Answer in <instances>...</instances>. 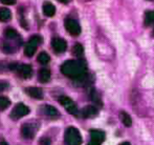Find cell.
<instances>
[{
    "label": "cell",
    "instance_id": "1",
    "mask_svg": "<svg viewBox=\"0 0 154 145\" xmlns=\"http://www.w3.org/2000/svg\"><path fill=\"white\" fill-rule=\"evenodd\" d=\"M86 63L81 60H68L61 65L63 75L72 79H82L86 75Z\"/></svg>",
    "mask_w": 154,
    "mask_h": 145
},
{
    "label": "cell",
    "instance_id": "2",
    "mask_svg": "<svg viewBox=\"0 0 154 145\" xmlns=\"http://www.w3.org/2000/svg\"><path fill=\"white\" fill-rule=\"evenodd\" d=\"M64 141L66 145H81L82 144V136L80 131L75 127H68L65 131Z\"/></svg>",
    "mask_w": 154,
    "mask_h": 145
},
{
    "label": "cell",
    "instance_id": "3",
    "mask_svg": "<svg viewBox=\"0 0 154 145\" xmlns=\"http://www.w3.org/2000/svg\"><path fill=\"white\" fill-rule=\"evenodd\" d=\"M41 42V37L39 36H34L29 39V41L27 42V44L25 45L24 49V53L27 57H32L35 53H36V49L38 44Z\"/></svg>",
    "mask_w": 154,
    "mask_h": 145
},
{
    "label": "cell",
    "instance_id": "4",
    "mask_svg": "<svg viewBox=\"0 0 154 145\" xmlns=\"http://www.w3.org/2000/svg\"><path fill=\"white\" fill-rule=\"evenodd\" d=\"M29 114V107L23 104V103H18V104L13 109L12 112H11V117H12V119H20Z\"/></svg>",
    "mask_w": 154,
    "mask_h": 145
},
{
    "label": "cell",
    "instance_id": "5",
    "mask_svg": "<svg viewBox=\"0 0 154 145\" xmlns=\"http://www.w3.org/2000/svg\"><path fill=\"white\" fill-rule=\"evenodd\" d=\"M65 29L72 36H79L80 33H81V27L75 19H66L65 20Z\"/></svg>",
    "mask_w": 154,
    "mask_h": 145
},
{
    "label": "cell",
    "instance_id": "6",
    "mask_svg": "<svg viewBox=\"0 0 154 145\" xmlns=\"http://www.w3.org/2000/svg\"><path fill=\"white\" fill-rule=\"evenodd\" d=\"M59 102L61 103V105L64 107L69 114H72V115H75L78 112V109H77V105L75 103L71 100L69 97H66V96H62L60 97L59 99Z\"/></svg>",
    "mask_w": 154,
    "mask_h": 145
},
{
    "label": "cell",
    "instance_id": "7",
    "mask_svg": "<svg viewBox=\"0 0 154 145\" xmlns=\"http://www.w3.org/2000/svg\"><path fill=\"white\" fill-rule=\"evenodd\" d=\"M105 140V133L97 129L90 131V142L88 145H101Z\"/></svg>",
    "mask_w": 154,
    "mask_h": 145
},
{
    "label": "cell",
    "instance_id": "8",
    "mask_svg": "<svg viewBox=\"0 0 154 145\" xmlns=\"http://www.w3.org/2000/svg\"><path fill=\"white\" fill-rule=\"evenodd\" d=\"M37 133V126L35 124H23L21 126V136L25 139H32Z\"/></svg>",
    "mask_w": 154,
    "mask_h": 145
},
{
    "label": "cell",
    "instance_id": "9",
    "mask_svg": "<svg viewBox=\"0 0 154 145\" xmlns=\"http://www.w3.org/2000/svg\"><path fill=\"white\" fill-rule=\"evenodd\" d=\"M51 46L56 53H64L67 49V43L61 38H54L51 40Z\"/></svg>",
    "mask_w": 154,
    "mask_h": 145
},
{
    "label": "cell",
    "instance_id": "10",
    "mask_svg": "<svg viewBox=\"0 0 154 145\" xmlns=\"http://www.w3.org/2000/svg\"><path fill=\"white\" fill-rule=\"evenodd\" d=\"M17 71H18L19 75H20L22 78H25V79H27V78H31L32 75V66L29 65V64H22V65L18 66Z\"/></svg>",
    "mask_w": 154,
    "mask_h": 145
},
{
    "label": "cell",
    "instance_id": "11",
    "mask_svg": "<svg viewBox=\"0 0 154 145\" xmlns=\"http://www.w3.org/2000/svg\"><path fill=\"white\" fill-rule=\"evenodd\" d=\"M97 115V109L93 105H88V106L84 107L82 110V116L84 118H93Z\"/></svg>",
    "mask_w": 154,
    "mask_h": 145
},
{
    "label": "cell",
    "instance_id": "12",
    "mask_svg": "<svg viewBox=\"0 0 154 145\" xmlns=\"http://www.w3.org/2000/svg\"><path fill=\"white\" fill-rule=\"evenodd\" d=\"M26 93L29 96L32 97L35 99H42L43 98V92L41 88L38 87H27Z\"/></svg>",
    "mask_w": 154,
    "mask_h": 145
},
{
    "label": "cell",
    "instance_id": "13",
    "mask_svg": "<svg viewBox=\"0 0 154 145\" xmlns=\"http://www.w3.org/2000/svg\"><path fill=\"white\" fill-rule=\"evenodd\" d=\"M43 13L45 16L47 17H53L56 14V8L53 3L51 2H44L43 4Z\"/></svg>",
    "mask_w": 154,
    "mask_h": 145
},
{
    "label": "cell",
    "instance_id": "14",
    "mask_svg": "<svg viewBox=\"0 0 154 145\" xmlns=\"http://www.w3.org/2000/svg\"><path fill=\"white\" fill-rule=\"evenodd\" d=\"M51 79V72L47 68H42L39 71V81L42 83H46Z\"/></svg>",
    "mask_w": 154,
    "mask_h": 145
},
{
    "label": "cell",
    "instance_id": "15",
    "mask_svg": "<svg viewBox=\"0 0 154 145\" xmlns=\"http://www.w3.org/2000/svg\"><path fill=\"white\" fill-rule=\"evenodd\" d=\"M12 18V13L8 8H0V21L1 22H8Z\"/></svg>",
    "mask_w": 154,
    "mask_h": 145
},
{
    "label": "cell",
    "instance_id": "16",
    "mask_svg": "<svg viewBox=\"0 0 154 145\" xmlns=\"http://www.w3.org/2000/svg\"><path fill=\"white\" fill-rule=\"evenodd\" d=\"M120 117H121V120H122L123 124L125 125V126H127V127L131 126V125H132V119H131V117L127 114V112H121Z\"/></svg>",
    "mask_w": 154,
    "mask_h": 145
},
{
    "label": "cell",
    "instance_id": "17",
    "mask_svg": "<svg viewBox=\"0 0 154 145\" xmlns=\"http://www.w3.org/2000/svg\"><path fill=\"white\" fill-rule=\"evenodd\" d=\"M44 112L49 117H58L59 116V112L56 107L51 106V105H45L44 106Z\"/></svg>",
    "mask_w": 154,
    "mask_h": 145
},
{
    "label": "cell",
    "instance_id": "18",
    "mask_svg": "<svg viewBox=\"0 0 154 145\" xmlns=\"http://www.w3.org/2000/svg\"><path fill=\"white\" fill-rule=\"evenodd\" d=\"M4 36L8 39H10V40H15V39L19 38V34L14 29H6L4 31Z\"/></svg>",
    "mask_w": 154,
    "mask_h": 145
},
{
    "label": "cell",
    "instance_id": "19",
    "mask_svg": "<svg viewBox=\"0 0 154 145\" xmlns=\"http://www.w3.org/2000/svg\"><path fill=\"white\" fill-rule=\"evenodd\" d=\"M154 22V12L153 11H148L145 13V24L150 25Z\"/></svg>",
    "mask_w": 154,
    "mask_h": 145
},
{
    "label": "cell",
    "instance_id": "20",
    "mask_svg": "<svg viewBox=\"0 0 154 145\" xmlns=\"http://www.w3.org/2000/svg\"><path fill=\"white\" fill-rule=\"evenodd\" d=\"M51 60V57L48 56V54H46L45 52H42V53L39 54L38 56V61L40 62L41 64H47Z\"/></svg>",
    "mask_w": 154,
    "mask_h": 145
},
{
    "label": "cell",
    "instance_id": "21",
    "mask_svg": "<svg viewBox=\"0 0 154 145\" xmlns=\"http://www.w3.org/2000/svg\"><path fill=\"white\" fill-rule=\"evenodd\" d=\"M72 53H73V55H75L77 57H81L82 55H83V53H84V49H83V46H82L81 44H75V46H73V49H72Z\"/></svg>",
    "mask_w": 154,
    "mask_h": 145
},
{
    "label": "cell",
    "instance_id": "22",
    "mask_svg": "<svg viewBox=\"0 0 154 145\" xmlns=\"http://www.w3.org/2000/svg\"><path fill=\"white\" fill-rule=\"evenodd\" d=\"M11 105V101L5 97H0V110L6 109Z\"/></svg>",
    "mask_w": 154,
    "mask_h": 145
},
{
    "label": "cell",
    "instance_id": "23",
    "mask_svg": "<svg viewBox=\"0 0 154 145\" xmlns=\"http://www.w3.org/2000/svg\"><path fill=\"white\" fill-rule=\"evenodd\" d=\"M91 97H92V100L94 101L97 104H100L102 105V102H101V98L97 95V92L95 90H92V94H91Z\"/></svg>",
    "mask_w": 154,
    "mask_h": 145
},
{
    "label": "cell",
    "instance_id": "24",
    "mask_svg": "<svg viewBox=\"0 0 154 145\" xmlns=\"http://www.w3.org/2000/svg\"><path fill=\"white\" fill-rule=\"evenodd\" d=\"M51 140L49 138H41L40 141H39V144L40 145H51Z\"/></svg>",
    "mask_w": 154,
    "mask_h": 145
},
{
    "label": "cell",
    "instance_id": "25",
    "mask_svg": "<svg viewBox=\"0 0 154 145\" xmlns=\"http://www.w3.org/2000/svg\"><path fill=\"white\" fill-rule=\"evenodd\" d=\"M3 4H6V5H13V4L16 3V0H0Z\"/></svg>",
    "mask_w": 154,
    "mask_h": 145
},
{
    "label": "cell",
    "instance_id": "26",
    "mask_svg": "<svg viewBox=\"0 0 154 145\" xmlns=\"http://www.w3.org/2000/svg\"><path fill=\"white\" fill-rule=\"evenodd\" d=\"M6 87H8V83L6 82H0V92L4 90Z\"/></svg>",
    "mask_w": 154,
    "mask_h": 145
},
{
    "label": "cell",
    "instance_id": "27",
    "mask_svg": "<svg viewBox=\"0 0 154 145\" xmlns=\"http://www.w3.org/2000/svg\"><path fill=\"white\" fill-rule=\"evenodd\" d=\"M58 1H60V2H62V3H68L70 0H58Z\"/></svg>",
    "mask_w": 154,
    "mask_h": 145
},
{
    "label": "cell",
    "instance_id": "28",
    "mask_svg": "<svg viewBox=\"0 0 154 145\" xmlns=\"http://www.w3.org/2000/svg\"><path fill=\"white\" fill-rule=\"evenodd\" d=\"M120 145H131L129 143V142H123V143H121Z\"/></svg>",
    "mask_w": 154,
    "mask_h": 145
},
{
    "label": "cell",
    "instance_id": "29",
    "mask_svg": "<svg viewBox=\"0 0 154 145\" xmlns=\"http://www.w3.org/2000/svg\"><path fill=\"white\" fill-rule=\"evenodd\" d=\"M0 145H8V144L6 143V142H3V141H2V142H0Z\"/></svg>",
    "mask_w": 154,
    "mask_h": 145
}]
</instances>
